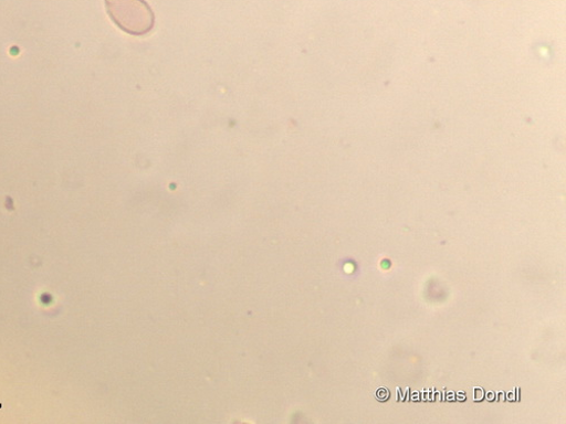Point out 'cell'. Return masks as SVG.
Instances as JSON below:
<instances>
[{
    "label": "cell",
    "instance_id": "cell-1",
    "mask_svg": "<svg viewBox=\"0 0 566 424\" xmlns=\"http://www.w3.org/2000/svg\"><path fill=\"white\" fill-rule=\"evenodd\" d=\"M113 22L124 32L142 36L149 34L156 24V15L146 0H105Z\"/></svg>",
    "mask_w": 566,
    "mask_h": 424
}]
</instances>
